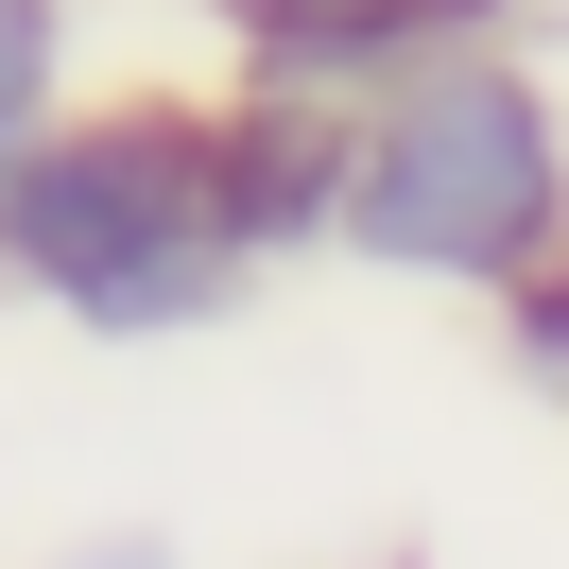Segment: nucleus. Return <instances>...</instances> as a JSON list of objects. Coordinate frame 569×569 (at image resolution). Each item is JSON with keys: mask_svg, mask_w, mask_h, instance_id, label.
I'll return each mask as SVG.
<instances>
[{"mask_svg": "<svg viewBox=\"0 0 569 569\" xmlns=\"http://www.w3.org/2000/svg\"><path fill=\"white\" fill-rule=\"evenodd\" d=\"M242 224H259V190L190 121H87V139H36L0 173V242L87 328H190L242 259Z\"/></svg>", "mask_w": 569, "mask_h": 569, "instance_id": "1", "label": "nucleus"}, {"mask_svg": "<svg viewBox=\"0 0 569 569\" xmlns=\"http://www.w3.org/2000/svg\"><path fill=\"white\" fill-rule=\"evenodd\" d=\"M346 224L415 277H518L552 242V121L518 70H431L380 139L346 156Z\"/></svg>", "mask_w": 569, "mask_h": 569, "instance_id": "2", "label": "nucleus"}, {"mask_svg": "<svg viewBox=\"0 0 569 569\" xmlns=\"http://www.w3.org/2000/svg\"><path fill=\"white\" fill-rule=\"evenodd\" d=\"M36 87H52V0H0V173L36 156Z\"/></svg>", "mask_w": 569, "mask_h": 569, "instance_id": "3", "label": "nucleus"}, {"mask_svg": "<svg viewBox=\"0 0 569 569\" xmlns=\"http://www.w3.org/2000/svg\"><path fill=\"white\" fill-rule=\"evenodd\" d=\"M242 18H277V52H362L397 18H431V0H242Z\"/></svg>", "mask_w": 569, "mask_h": 569, "instance_id": "4", "label": "nucleus"}, {"mask_svg": "<svg viewBox=\"0 0 569 569\" xmlns=\"http://www.w3.org/2000/svg\"><path fill=\"white\" fill-rule=\"evenodd\" d=\"M535 346H552V362H569V277H552V293H535Z\"/></svg>", "mask_w": 569, "mask_h": 569, "instance_id": "5", "label": "nucleus"}]
</instances>
